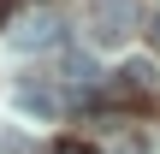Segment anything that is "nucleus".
Instances as JSON below:
<instances>
[{"label":"nucleus","mask_w":160,"mask_h":154,"mask_svg":"<svg viewBox=\"0 0 160 154\" xmlns=\"http://www.w3.org/2000/svg\"><path fill=\"white\" fill-rule=\"evenodd\" d=\"M12 42H18V47H59V42H65V18L42 6V12H30V18L18 24V36H12Z\"/></svg>","instance_id":"f257e3e1"},{"label":"nucleus","mask_w":160,"mask_h":154,"mask_svg":"<svg viewBox=\"0 0 160 154\" xmlns=\"http://www.w3.org/2000/svg\"><path fill=\"white\" fill-rule=\"evenodd\" d=\"M137 24V0H95V42H125Z\"/></svg>","instance_id":"f03ea898"},{"label":"nucleus","mask_w":160,"mask_h":154,"mask_svg":"<svg viewBox=\"0 0 160 154\" xmlns=\"http://www.w3.org/2000/svg\"><path fill=\"white\" fill-rule=\"evenodd\" d=\"M18 113L24 119H59V95L48 83H18Z\"/></svg>","instance_id":"7ed1b4c3"},{"label":"nucleus","mask_w":160,"mask_h":154,"mask_svg":"<svg viewBox=\"0 0 160 154\" xmlns=\"http://www.w3.org/2000/svg\"><path fill=\"white\" fill-rule=\"evenodd\" d=\"M154 83H160V71L148 65V59H125L119 77H113V95H148Z\"/></svg>","instance_id":"20e7f679"},{"label":"nucleus","mask_w":160,"mask_h":154,"mask_svg":"<svg viewBox=\"0 0 160 154\" xmlns=\"http://www.w3.org/2000/svg\"><path fill=\"white\" fill-rule=\"evenodd\" d=\"M65 77H71L77 89H95V83H101V71H95V53H83V47H65Z\"/></svg>","instance_id":"39448f33"},{"label":"nucleus","mask_w":160,"mask_h":154,"mask_svg":"<svg viewBox=\"0 0 160 154\" xmlns=\"http://www.w3.org/2000/svg\"><path fill=\"white\" fill-rule=\"evenodd\" d=\"M0 154H30V137L24 131H0Z\"/></svg>","instance_id":"423d86ee"},{"label":"nucleus","mask_w":160,"mask_h":154,"mask_svg":"<svg viewBox=\"0 0 160 154\" xmlns=\"http://www.w3.org/2000/svg\"><path fill=\"white\" fill-rule=\"evenodd\" d=\"M113 154H148V142H142V137H131V142H113Z\"/></svg>","instance_id":"0eeeda50"},{"label":"nucleus","mask_w":160,"mask_h":154,"mask_svg":"<svg viewBox=\"0 0 160 154\" xmlns=\"http://www.w3.org/2000/svg\"><path fill=\"white\" fill-rule=\"evenodd\" d=\"M53 154H95V148H83V142H59Z\"/></svg>","instance_id":"6e6552de"},{"label":"nucleus","mask_w":160,"mask_h":154,"mask_svg":"<svg viewBox=\"0 0 160 154\" xmlns=\"http://www.w3.org/2000/svg\"><path fill=\"white\" fill-rule=\"evenodd\" d=\"M6 18H12V0H0V24H6Z\"/></svg>","instance_id":"1a4fd4ad"},{"label":"nucleus","mask_w":160,"mask_h":154,"mask_svg":"<svg viewBox=\"0 0 160 154\" xmlns=\"http://www.w3.org/2000/svg\"><path fill=\"white\" fill-rule=\"evenodd\" d=\"M148 36H154V42H160V18H154V24H148Z\"/></svg>","instance_id":"9d476101"}]
</instances>
